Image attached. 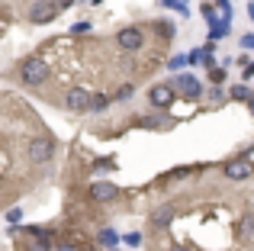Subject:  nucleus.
Wrapping results in <instances>:
<instances>
[{
    "label": "nucleus",
    "mask_w": 254,
    "mask_h": 251,
    "mask_svg": "<svg viewBox=\"0 0 254 251\" xmlns=\"http://www.w3.org/2000/svg\"><path fill=\"white\" fill-rule=\"evenodd\" d=\"M26 158H29L32 164H49L52 158H55V138H29V145H26Z\"/></svg>",
    "instance_id": "1"
},
{
    "label": "nucleus",
    "mask_w": 254,
    "mask_h": 251,
    "mask_svg": "<svg viewBox=\"0 0 254 251\" xmlns=\"http://www.w3.org/2000/svg\"><path fill=\"white\" fill-rule=\"evenodd\" d=\"M19 74H23V81L29 84V87H39V84L49 81V64H45L42 58H26V62L19 64Z\"/></svg>",
    "instance_id": "2"
},
{
    "label": "nucleus",
    "mask_w": 254,
    "mask_h": 251,
    "mask_svg": "<svg viewBox=\"0 0 254 251\" xmlns=\"http://www.w3.org/2000/svg\"><path fill=\"white\" fill-rule=\"evenodd\" d=\"M58 10H62V6H58V0H39V3L29 6V19L36 26H45V23H52V19H55Z\"/></svg>",
    "instance_id": "3"
},
{
    "label": "nucleus",
    "mask_w": 254,
    "mask_h": 251,
    "mask_svg": "<svg viewBox=\"0 0 254 251\" xmlns=\"http://www.w3.org/2000/svg\"><path fill=\"white\" fill-rule=\"evenodd\" d=\"M116 42H119L123 52H138L145 45V32L138 29V26H126V29L116 32Z\"/></svg>",
    "instance_id": "4"
},
{
    "label": "nucleus",
    "mask_w": 254,
    "mask_h": 251,
    "mask_svg": "<svg viewBox=\"0 0 254 251\" xmlns=\"http://www.w3.org/2000/svg\"><path fill=\"white\" fill-rule=\"evenodd\" d=\"M90 90H84V87H74V90H68L64 94V110H71V113H87L90 110Z\"/></svg>",
    "instance_id": "5"
},
{
    "label": "nucleus",
    "mask_w": 254,
    "mask_h": 251,
    "mask_svg": "<svg viewBox=\"0 0 254 251\" xmlns=\"http://www.w3.org/2000/svg\"><path fill=\"white\" fill-rule=\"evenodd\" d=\"M148 100H151V107L168 110L174 103V87H168V84H155V87L148 90Z\"/></svg>",
    "instance_id": "6"
},
{
    "label": "nucleus",
    "mask_w": 254,
    "mask_h": 251,
    "mask_svg": "<svg viewBox=\"0 0 254 251\" xmlns=\"http://www.w3.org/2000/svg\"><path fill=\"white\" fill-rule=\"evenodd\" d=\"M251 171H254V168H251L248 158H235V161L225 164V177H229V181H248Z\"/></svg>",
    "instance_id": "7"
},
{
    "label": "nucleus",
    "mask_w": 254,
    "mask_h": 251,
    "mask_svg": "<svg viewBox=\"0 0 254 251\" xmlns=\"http://www.w3.org/2000/svg\"><path fill=\"white\" fill-rule=\"evenodd\" d=\"M90 196H93L97 203H113V200L119 196V187H116V184L100 181V184H93V187H90Z\"/></svg>",
    "instance_id": "8"
},
{
    "label": "nucleus",
    "mask_w": 254,
    "mask_h": 251,
    "mask_svg": "<svg viewBox=\"0 0 254 251\" xmlns=\"http://www.w3.org/2000/svg\"><path fill=\"white\" fill-rule=\"evenodd\" d=\"M174 87H177V90H184L187 97H199V94H203V84H199L193 74H180L177 81H174Z\"/></svg>",
    "instance_id": "9"
},
{
    "label": "nucleus",
    "mask_w": 254,
    "mask_h": 251,
    "mask_svg": "<svg viewBox=\"0 0 254 251\" xmlns=\"http://www.w3.org/2000/svg\"><path fill=\"white\" fill-rule=\"evenodd\" d=\"M171 219H174V209L171 206H161V209H155V213H151V222H155L158 229L171 226Z\"/></svg>",
    "instance_id": "10"
},
{
    "label": "nucleus",
    "mask_w": 254,
    "mask_h": 251,
    "mask_svg": "<svg viewBox=\"0 0 254 251\" xmlns=\"http://www.w3.org/2000/svg\"><path fill=\"white\" fill-rule=\"evenodd\" d=\"M106 107H110V97H103V94L90 97V110H106Z\"/></svg>",
    "instance_id": "11"
},
{
    "label": "nucleus",
    "mask_w": 254,
    "mask_h": 251,
    "mask_svg": "<svg viewBox=\"0 0 254 251\" xmlns=\"http://www.w3.org/2000/svg\"><path fill=\"white\" fill-rule=\"evenodd\" d=\"M100 245H116V232H113V229H103V232H100Z\"/></svg>",
    "instance_id": "12"
},
{
    "label": "nucleus",
    "mask_w": 254,
    "mask_h": 251,
    "mask_svg": "<svg viewBox=\"0 0 254 251\" xmlns=\"http://www.w3.org/2000/svg\"><path fill=\"white\" fill-rule=\"evenodd\" d=\"M242 232H245V239H254V213L245 216V226H242Z\"/></svg>",
    "instance_id": "13"
},
{
    "label": "nucleus",
    "mask_w": 254,
    "mask_h": 251,
    "mask_svg": "<svg viewBox=\"0 0 254 251\" xmlns=\"http://www.w3.org/2000/svg\"><path fill=\"white\" fill-rule=\"evenodd\" d=\"M232 97H235V100H245V103H248V97H251V90H248V87H242V84H238V87H235V90H232Z\"/></svg>",
    "instance_id": "14"
},
{
    "label": "nucleus",
    "mask_w": 254,
    "mask_h": 251,
    "mask_svg": "<svg viewBox=\"0 0 254 251\" xmlns=\"http://www.w3.org/2000/svg\"><path fill=\"white\" fill-rule=\"evenodd\" d=\"M132 94H135V90H132L129 84H123V87H119V94H116V100H129Z\"/></svg>",
    "instance_id": "15"
},
{
    "label": "nucleus",
    "mask_w": 254,
    "mask_h": 251,
    "mask_svg": "<svg viewBox=\"0 0 254 251\" xmlns=\"http://www.w3.org/2000/svg\"><path fill=\"white\" fill-rule=\"evenodd\" d=\"M242 45H245V49H254V32H251V36H242Z\"/></svg>",
    "instance_id": "16"
},
{
    "label": "nucleus",
    "mask_w": 254,
    "mask_h": 251,
    "mask_svg": "<svg viewBox=\"0 0 254 251\" xmlns=\"http://www.w3.org/2000/svg\"><path fill=\"white\" fill-rule=\"evenodd\" d=\"M55 251H81V248H74V245H55Z\"/></svg>",
    "instance_id": "17"
},
{
    "label": "nucleus",
    "mask_w": 254,
    "mask_h": 251,
    "mask_svg": "<svg viewBox=\"0 0 254 251\" xmlns=\"http://www.w3.org/2000/svg\"><path fill=\"white\" fill-rule=\"evenodd\" d=\"M245 77H254V64H245Z\"/></svg>",
    "instance_id": "18"
},
{
    "label": "nucleus",
    "mask_w": 254,
    "mask_h": 251,
    "mask_svg": "<svg viewBox=\"0 0 254 251\" xmlns=\"http://www.w3.org/2000/svg\"><path fill=\"white\" fill-rule=\"evenodd\" d=\"M248 110H251V116H254V94L248 97Z\"/></svg>",
    "instance_id": "19"
},
{
    "label": "nucleus",
    "mask_w": 254,
    "mask_h": 251,
    "mask_svg": "<svg viewBox=\"0 0 254 251\" xmlns=\"http://www.w3.org/2000/svg\"><path fill=\"white\" fill-rule=\"evenodd\" d=\"M71 3H74V0H58V6H71Z\"/></svg>",
    "instance_id": "20"
},
{
    "label": "nucleus",
    "mask_w": 254,
    "mask_h": 251,
    "mask_svg": "<svg viewBox=\"0 0 254 251\" xmlns=\"http://www.w3.org/2000/svg\"><path fill=\"white\" fill-rule=\"evenodd\" d=\"M171 251H190V248H184V245H174Z\"/></svg>",
    "instance_id": "21"
}]
</instances>
